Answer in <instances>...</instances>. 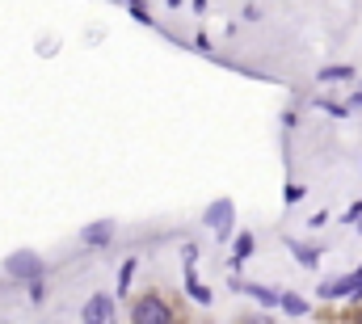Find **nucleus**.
Returning a JSON list of instances; mask_svg holds the SVG:
<instances>
[{
  "mask_svg": "<svg viewBox=\"0 0 362 324\" xmlns=\"http://www.w3.org/2000/svg\"><path fill=\"white\" fill-rule=\"evenodd\" d=\"M131 324H177V312H173L169 295H160V291L152 287V291H144V295L135 299V308H131Z\"/></svg>",
  "mask_w": 362,
  "mask_h": 324,
  "instance_id": "obj_1",
  "label": "nucleus"
},
{
  "mask_svg": "<svg viewBox=\"0 0 362 324\" xmlns=\"http://www.w3.org/2000/svg\"><path fill=\"white\" fill-rule=\"evenodd\" d=\"M8 274H17V278H25V274L38 278V274H42V261H38L34 253H13V257H8Z\"/></svg>",
  "mask_w": 362,
  "mask_h": 324,
  "instance_id": "obj_2",
  "label": "nucleus"
},
{
  "mask_svg": "<svg viewBox=\"0 0 362 324\" xmlns=\"http://www.w3.org/2000/svg\"><path fill=\"white\" fill-rule=\"evenodd\" d=\"M110 308H114V299H105V295H93L89 308H85V324H110Z\"/></svg>",
  "mask_w": 362,
  "mask_h": 324,
  "instance_id": "obj_3",
  "label": "nucleus"
},
{
  "mask_svg": "<svg viewBox=\"0 0 362 324\" xmlns=\"http://www.w3.org/2000/svg\"><path fill=\"white\" fill-rule=\"evenodd\" d=\"M206 224H211V228H219V232H228V228H232V202H228V198H223V202H215V207L206 211Z\"/></svg>",
  "mask_w": 362,
  "mask_h": 324,
  "instance_id": "obj_4",
  "label": "nucleus"
},
{
  "mask_svg": "<svg viewBox=\"0 0 362 324\" xmlns=\"http://www.w3.org/2000/svg\"><path fill=\"white\" fill-rule=\"evenodd\" d=\"M185 287H189V295H194L198 303H211V291H206V287H202V282H198L194 274H185Z\"/></svg>",
  "mask_w": 362,
  "mask_h": 324,
  "instance_id": "obj_5",
  "label": "nucleus"
},
{
  "mask_svg": "<svg viewBox=\"0 0 362 324\" xmlns=\"http://www.w3.org/2000/svg\"><path fill=\"white\" fill-rule=\"evenodd\" d=\"M249 295H253V299H262L266 308H274V303H282V295H274V291H266V287H249Z\"/></svg>",
  "mask_w": 362,
  "mask_h": 324,
  "instance_id": "obj_6",
  "label": "nucleus"
},
{
  "mask_svg": "<svg viewBox=\"0 0 362 324\" xmlns=\"http://www.w3.org/2000/svg\"><path fill=\"white\" fill-rule=\"evenodd\" d=\"M291 248H295V257H299L303 265H316V261H320V253H316V248H308V244H291Z\"/></svg>",
  "mask_w": 362,
  "mask_h": 324,
  "instance_id": "obj_7",
  "label": "nucleus"
},
{
  "mask_svg": "<svg viewBox=\"0 0 362 324\" xmlns=\"http://www.w3.org/2000/svg\"><path fill=\"white\" fill-rule=\"evenodd\" d=\"M85 241H89V244H105V241H110V224H97V228H89V232H85Z\"/></svg>",
  "mask_w": 362,
  "mask_h": 324,
  "instance_id": "obj_8",
  "label": "nucleus"
},
{
  "mask_svg": "<svg viewBox=\"0 0 362 324\" xmlns=\"http://www.w3.org/2000/svg\"><path fill=\"white\" fill-rule=\"evenodd\" d=\"M131 274H135V257L122 265V274H118V295H127V287H131Z\"/></svg>",
  "mask_w": 362,
  "mask_h": 324,
  "instance_id": "obj_9",
  "label": "nucleus"
},
{
  "mask_svg": "<svg viewBox=\"0 0 362 324\" xmlns=\"http://www.w3.org/2000/svg\"><path fill=\"white\" fill-rule=\"evenodd\" d=\"M282 308H286V312H295V316H303V312H308V303H303L299 295H282Z\"/></svg>",
  "mask_w": 362,
  "mask_h": 324,
  "instance_id": "obj_10",
  "label": "nucleus"
},
{
  "mask_svg": "<svg viewBox=\"0 0 362 324\" xmlns=\"http://www.w3.org/2000/svg\"><path fill=\"white\" fill-rule=\"evenodd\" d=\"M249 253H253V236H240V241H236V261H245Z\"/></svg>",
  "mask_w": 362,
  "mask_h": 324,
  "instance_id": "obj_11",
  "label": "nucleus"
},
{
  "mask_svg": "<svg viewBox=\"0 0 362 324\" xmlns=\"http://www.w3.org/2000/svg\"><path fill=\"white\" fill-rule=\"evenodd\" d=\"M350 76V68H325L320 72V81H346Z\"/></svg>",
  "mask_w": 362,
  "mask_h": 324,
  "instance_id": "obj_12",
  "label": "nucleus"
},
{
  "mask_svg": "<svg viewBox=\"0 0 362 324\" xmlns=\"http://www.w3.org/2000/svg\"><path fill=\"white\" fill-rule=\"evenodd\" d=\"M350 219H358V224H362V198L350 207V211H346V224H350Z\"/></svg>",
  "mask_w": 362,
  "mask_h": 324,
  "instance_id": "obj_13",
  "label": "nucleus"
},
{
  "mask_svg": "<svg viewBox=\"0 0 362 324\" xmlns=\"http://www.w3.org/2000/svg\"><path fill=\"white\" fill-rule=\"evenodd\" d=\"M236 324H274V320H270V316H240Z\"/></svg>",
  "mask_w": 362,
  "mask_h": 324,
  "instance_id": "obj_14",
  "label": "nucleus"
},
{
  "mask_svg": "<svg viewBox=\"0 0 362 324\" xmlns=\"http://www.w3.org/2000/svg\"><path fill=\"white\" fill-rule=\"evenodd\" d=\"M358 228H362V224H358Z\"/></svg>",
  "mask_w": 362,
  "mask_h": 324,
  "instance_id": "obj_15",
  "label": "nucleus"
}]
</instances>
